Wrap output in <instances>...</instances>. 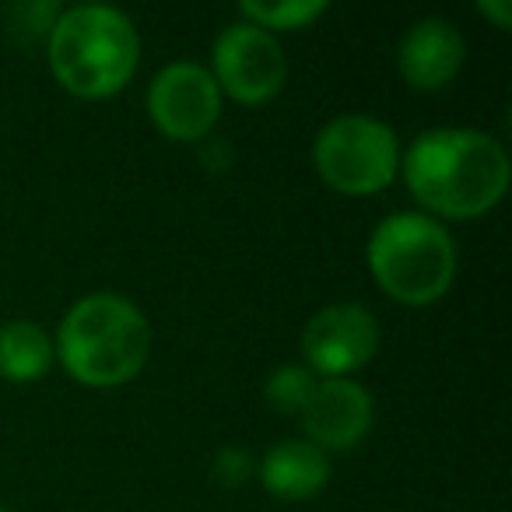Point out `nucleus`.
<instances>
[{
  "instance_id": "f8f14e48",
  "label": "nucleus",
  "mask_w": 512,
  "mask_h": 512,
  "mask_svg": "<svg viewBox=\"0 0 512 512\" xmlns=\"http://www.w3.org/2000/svg\"><path fill=\"white\" fill-rule=\"evenodd\" d=\"M53 337L32 320H11L0 327V379L8 383H36L50 372Z\"/></svg>"
},
{
  "instance_id": "f3484780",
  "label": "nucleus",
  "mask_w": 512,
  "mask_h": 512,
  "mask_svg": "<svg viewBox=\"0 0 512 512\" xmlns=\"http://www.w3.org/2000/svg\"><path fill=\"white\" fill-rule=\"evenodd\" d=\"M0 512H8V509H4V505H0Z\"/></svg>"
},
{
  "instance_id": "ddd939ff",
  "label": "nucleus",
  "mask_w": 512,
  "mask_h": 512,
  "mask_svg": "<svg viewBox=\"0 0 512 512\" xmlns=\"http://www.w3.org/2000/svg\"><path fill=\"white\" fill-rule=\"evenodd\" d=\"M242 22L256 25L264 32H295L306 29L309 22L323 18L330 11L327 0H278V4H267V0H246L242 4Z\"/></svg>"
},
{
  "instance_id": "6e6552de",
  "label": "nucleus",
  "mask_w": 512,
  "mask_h": 512,
  "mask_svg": "<svg viewBox=\"0 0 512 512\" xmlns=\"http://www.w3.org/2000/svg\"><path fill=\"white\" fill-rule=\"evenodd\" d=\"M379 320L358 302L320 309L302 330V358L316 379H351L376 358Z\"/></svg>"
},
{
  "instance_id": "f03ea898",
  "label": "nucleus",
  "mask_w": 512,
  "mask_h": 512,
  "mask_svg": "<svg viewBox=\"0 0 512 512\" xmlns=\"http://www.w3.org/2000/svg\"><path fill=\"white\" fill-rule=\"evenodd\" d=\"M53 351L78 383L95 390L123 386L148 365V316L127 295L92 292L64 313Z\"/></svg>"
},
{
  "instance_id": "423d86ee",
  "label": "nucleus",
  "mask_w": 512,
  "mask_h": 512,
  "mask_svg": "<svg viewBox=\"0 0 512 512\" xmlns=\"http://www.w3.org/2000/svg\"><path fill=\"white\" fill-rule=\"evenodd\" d=\"M211 78L221 95H232L242 106L271 102L288 81V57L278 36L249 22H232L218 32L211 50Z\"/></svg>"
},
{
  "instance_id": "7ed1b4c3",
  "label": "nucleus",
  "mask_w": 512,
  "mask_h": 512,
  "mask_svg": "<svg viewBox=\"0 0 512 512\" xmlns=\"http://www.w3.org/2000/svg\"><path fill=\"white\" fill-rule=\"evenodd\" d=\"M53 78L78 99H109L130 85L141 64V36L120 8L78 4L50 29Z\"/></svg>"
},
{
  "instance_id": "2eb2a0df",
  "label": "nucleus",
  "mask_w": 512,
  "mask_h": 512,
  "mask_svg": "<svg viewBox=\"0 0 512 512\" xmlns=\"http://www.w3.org/2000/svg\"><path fill=\"white\" fill-rule=\"evenodd\" d=\"M253 470H256V460L249 456V449H242V446L218 449V456H214V463H211V474L221 488H242V484L253 477Z\"/></svg>"
},
{
  "instance_id": "39448f33",
  "label": "nucleus",
  "mask_w": 512,
  "mask_h": 512,
  "mask_svg": "<svg viewBox=\"0 0 512 512\" xmlns=\"http://www.w3.org/2000/svg\"><path fill=\"white\" fill-rule=\"evenodd\" d=\"M313 165L330 190L372 197L400 172V141L390 123L365 113L330 120L313 141Z\"/></svg>"
},
{
  "instance_id": "4468645a",
  "label": "nucleus",
  "mask_w": 512,
  "mask_h": 512,
  "mask_svg": "<svg viewBox=\"0 0 512 512\" xmlns=\"http://www.w3.org/2000/svg\"><path fill=\"white\" fill-rule=\"evenodd\" d=\"M316 383H320V379H316L306 365H278V369L267 376L264 397L278 414H302L309 397H313Z\"/></svg>"
},
{
  "instance_id": "9b49d317",
  "label": "nucleus",
  "mask_w": 512,
  "mask_h": 512,
  "mask_svg": "<svg viewBox=\"0 0 512 512\" xmlns=\"http://www.w3.org/2000/svg\"><path fill=\"white\" fill-rule=\"evenodd\" d=\"M260 484L281 502H309L330 481V456L306 439H281L256 463Z\"/></svg>"
},
{
  "instance_id": "9d476101",
  "label": "nucleus",
  "mask_w": 512,
  "mask_h": 512,
  "mask_svg": "<svg viewBox=\"0 0 512 512\" xmlns=\"http://www.w3.org/2000/svg\"><path fill=\"white\" fill-rule=\"evenodd\" d=\"M467 60V43L460 29L446 18H421L400 36L397 67L400 78L418 92H439L456 74L463 71Z\"/></svg>"
},
{
  "instance_id": "1a4fd4ad",
  "label": "nucleus",
  "mask_w": 512,
  "mask_h": 512,
  "mask_svg": "<svg viewBox=\"0 0 512 512\" xmlns=\"http://www.w3.org/2000/svg\"><path fill=\"white\" fill-rule=\"evenodd\" d=\"M372 397L355 379H320L302 418L306 442L323 453H348L372 432Z\"/></svg>"
},
{
  "instance_id": "0eeeda50",
  "label": "nucleus",
  "mask_w": 512,
  "mask_h": 512,
  "mask_svg": "<svg viewBox=\"0 0 512 512\" xmlns=\"http://www.w3.org/2000/svg\"><path fill=\"white\" fill-rule=\"evenodd\" d=\"M221 88L204 64L176 60L165 64L148 85V116L169 141H204L221 116Z\"/></svg>"
},
{
  "instance_id": "dca6fc26",
  "label": "nucleus",
  "mask_w": 512,
  "mask_h": 512,
  "mask_svg": "<svg viewBox=\"0 0 512 512\" xmlns=\"http://www.w3.org/2000/svg\"><path fill=\"white\" fill-rule=\"evenodd\" d=\"M477 11H481V15H488V18H495L498 29H509V25H512V4H509V0H481V4H477Z\"/></svg>"
},
{
  "instance_id": "20e7f679",
  "label": "nucleus",
  "mask_w": 512,
  "mask_h": 512,
  "mask_svg": "<svg viewBox=\"0 0 512 512\" xmlns=\"http://www.w3.org/2000/svg\"><path fill=\"white\" fill-rule=\"evenodd\" d=\"M365 256L379 288L404 306H432L456 278L453 235L421 211L386 214L372 228Z\"/></svg>"
},
{
  "instance_id": "f257e3e1",
  "label": "nucleus",
  "mask_w": 512,
  "mask_h": 512,
  "mask_svg": "<svg viewBox=\"0 0 512 512\" xmlns=\"http://www.w3.org/2000/svg\"><path fill=\"white\" fill-rule=\"evenodd\" d=\"M407 190L428 218H477L509 190V155L502 141L470 127H435L411 141L400 158Z\"/></svg>"
}]
</instances>
